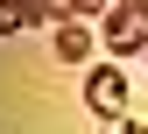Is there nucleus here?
<instances>
[{
	"label": "nucleus",
	"instance_id": "1",
	"mask_svg": "<svg viewBox=\"0 0 148 134\" xmlns=\"http://www.w3.org/2000/svg\"><path fill=\"white\" fill-rule=\"evenodd\" d=\"M85 106L99 113V120H120V113L134 106V99H127V71L120 64H92L85 71Z\"/></svg>",
	"mask_w": 148,
	"mask_h": 134
},
{
	"label": "nucleus",
	"instance_id": "2",
	"mask_svg": "<svg viewBox=\"0 0 148 134\" xmlns=\"http://www.w3.org/2000/svg\"><path fill=\"white\" fill-rule=\"evenodd\" d=\"M106 49H148V21L127 7V0L106 7Z\"/></svg>",
	"mask_w": 148,
	"mask_h": 134
},
{
	"label": "nucleus",
	"instance_id": "3",
	"mask_svg": "<svg viewBox=\"0 0 148 134\" xmlns=\"http://www.w3.org/2000/svg\"><path fill=\"white\" fill-rule=\"evenodd\" d=\"M92 49H99V43H92L85 21H57V56H64V64H85Z\"/></svg>",
	"mask_w": 148,
	"mask_h": 134
},
{
	"label": "nucleus",
	"instance_id": "4",
	"mask_svg": "<svg viewBox=\"0 0 148 134\" xmlns=\"http://www.w3.org/2000/svg\"><path fill=\"white\" fill-rule=\"evenodd\" d=\"M0 21L7 28H35V21H49V0H0Z\"/></svg>",
	"mask_w": 148,
	"mask_h": 134
},
{
	"label": "nucleus",
	"instance_id": "5",
	"mask_svg": "<svg viewBox=\"0 0 148 134\" xmlns=\"http://www.w3.org/2000/svg\"><path fill=\"white\" fill-rule=\"evenodd\" d=\"M113 0H49V21H85V14H106Z\"/></svg>",
	"mask_w": 148,
	"mask_h": 134
},
{
	"label": "nucleus",
	"instance_id": "6",
	"mask_svg": "<svg viewBox=\"0 0 148 134\" xmlns=\"http://www.w3.org/2000/svg\"><path fill=\"white\" fill-rule=\"evenodd\" d=\"M106 134H141V127H134V120H127V127H120V120H106Z\"/></svg>",
	"mask_w": 148,
	"mask_h": 134
},
{
	"label": "nucleus",
	"instance_id": "7",
	"mask_svg": "<svg viewBox=\"0 0 148 134\" xmlns=\"http://www.w3.org/2000/svg\"><path fill=\"white\" fill-rule=\"evenodd\" d=\"M127 7H134V14H141V21H148V0H127Z\"/></svg>",
	"mask_w": 148,
	"mask_h": 134
},
{
	"label": "nucleus",
	"instance_id": "8",
	"mask_svg": "<svg viewBox=\"0 0 148 134\" xmlns=\"http://www.w3.org/2000/svg\"><path fill=\"white\" fill-rule=\"evenodd\" d=\"M141 134H148V127H141Z\"/></svg>",
	"mask_w": 148,
	"mask_h": 134
},
{
	"label": "nucleus",
	"instance_id": "9",
	"mask_svg": "<svg viewBox=\"0 0 148 134\" xmlns=\"http://www.w3.org/2000/svg\"><path fill=\"white\" fill-rule=\"evenodd\" d=\"M141 56H148V49H141Z\"/></svg>",
	"mask_w": 148,
	"mask_h": 134
}]
</instances>
